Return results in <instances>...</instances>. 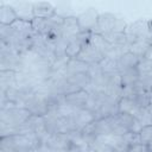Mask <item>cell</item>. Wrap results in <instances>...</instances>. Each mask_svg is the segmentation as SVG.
<instances>
[{"instance_id":"1","label":"cell","mask_w":152,"mask_h":152,"mask_svg":"<svg viewBox=\"0 0 152 152\" xmlns=\"http://www.w3.org/2000/svg\"><path fill=\"white\" fill-rule=\"evenodd\" d=\"M31 112L24 107H10L0 109V126L18 127L31 118Z\"/></svg>"},{"instance_id":"2","label":"cell","mask_w":152,"mask_h":152,"mask_svg":"<svg viewBox=\"0 0 152 152\" xmlns=\"http://www.w3.org/2000/svg\"><path fill=\"white\" fill-rule=\"evenodd\" d=\"M125 33H126L128 44H133L139 40L148 39L152 36L148 30L147 20H137V21L127 25Z\"/></svg>"},{"instance_id":"3","label":"cell","mask_w":152,"mask_h":152,"mask_svg":"<svg viewBox=\"0 0 152 152\" xmlns=\"http://www.w3.org/2000/svg\"><path fill=\"white\" fill-rule=\"evenodd\" d=\"M95 120H96L95 113H93L87 108L76 109L75 113L70 116V122L74 132H81L83 128H86Z\"/></svg>"},{"instance_id":"4","label":"cell","mask_w":152,"mask_h":152,"mask_svg":"<svg viewBox=\"0 0 152 152\" xmlns=\"http://www.w3.org/2000/svg\"><path fill=\"white\" fill-rule=\"evenodd\" d=\"M103 58H104V55L100 52L88 39V42H86L84 45L82 46L76 59L84 62L89 65H93V64H99Z\"/></svg>"},{"instance_id":"5","label":"cell","mask_w":152,"mask_h":152,"mask_svg":"<svg viewBox=\"0 0 152 152\" xmlns=\"http://www.w3.org/2000/svg\"><path fill=\"white\" fill-rule=\"evenodd\" d=\"M81 27L77 20V17L74 15H65L63 19V24L61 26V36L62 39H64L65 42L71 40L72 38H75L76 36H78L81 33Z\"/></svg>"},{"instance_id":"6","label":"cell","mask_w":152,"mask_h":152,"mask_svg":"<svg viewBox=\"0 0 152 152\" xmlns=\"http://www.w3.org/2000/svg\"><path fill=\"white\" fill-rule=\"evenodd\" d=\"M89 36H90V32H81L78 36L69 40L66 44V49H65V56L69 59H76L82 46L84 45L86 42H88Z\"/></svg>"},{"instance_id":"7","label":"cell","mask_w":152,"mask_h":152,"mask_svg":"<svg viewBox=\"0 0 152 152\" xmlns=\"http://www.w3.org/2000/svg\"><path fill=\"white\" fill-rule=\"evenodd\" d=\"M100 13L94 8H88L87 11L82 12L77 15V20L82 32H91L97 24Z\"/></svg>"},{"instance_id":"8","label":"cell","mask_w":152,"mask_h":152,"mask_svg":"<svg viewBox=\"0 0 152 152\" xmlns=\"http://www.w3.org/2000/svg\"><path fill=\"white\" fill-rule=\"evenodd\" d=\"M89 96H90V94L87 89H80L77 91H74V93L65 95L64 102L75 109H81V108H86L87 102L89 100Z\"/></svg>"},{"instance_id":"9","label":"cell","mask_w":152,"mask_h":152,"mask_svg":"<svg viewBox=\"0 0 152 152\" xmlns=\"http://www.w3.org/2000/svg\"><path fill=\"white\" fill-rule=\"evenodd\" d=\"M115 19H116V15H114L112 13H101L99 15L97 24H96V26L94 27V30L91 32L101 34V36L110 33L113 31V26H114Z\"/></svg>"},{"instance_id":"10","label":"cell","mask_w":152,"mask_h":152,"mask_svg":"<svg viewBox=\"0 0 152 152\" xmlns=\"http://www.w3.org/2000/svg\"><path fill=\"white\" fill-rule=\"evenodd\" d=\"M57 14L56 7L50 2H33V17L38 19H50Z\"/></svg>"},{"instance_id":"11","label":"cell","mask_w":152,"mask_h":152,"mask_svg":"<svg viewBox=\"0 0 152 152\" xmlns=\"http://www.w3.org/2000/svg\"><path fill=\"white\" fill-rule=\"evenodd\" d=\"M118 113L129 114L138 119L141 113V109H139L135 106V103L129 96H121L120 100L118 101Z\"/></svg>"},{"instance_id":"12","label":"cell","mask_w":152,"mask_h":152,"mask_svg":"<svg viewBox=\"0 0 152 152\" xmlns=\"http://www.w3.org/2000/svg\"><path fill=\"white\" fill-rule=\"evenodd\" d=\"M14 11L18 14V19H23L26 21H32L34 19L33 17V2H13L11 4Z\"/></svg>"},{"instance_id":"13","label":"cell","mask_w":152,"mask_h":152,"mask_svg":"<svg viewBox=\"0 0 152 152\" xmlns=\"http://www.w3.org/2000/svg\"><path fill=\"white\" fill-rule=\"evenodd\" d=\"M18 20V14L11 4H0V25L10 26Z\"/></svg>"},{"instance_id":"14","label":"cell","mask_w":152,"mask_h":152,"mask_svg":"<svg viewBox=\"0 0 152 152\" xmlns=\"http://www.w3.org/2000/svg\"><path fill=\"white\" fill-rule=\"evenodd\" d=\"M89 42L100 51L104 55V57L110 52V50L113 49V45L101 34H97V33H93L90 32V36H89Z\"/></svg>"},{"instance_id":"15","label":"cell","mask_w":152,"mask_h":152,"mask_svg":"<svg viewBox=\"0 0 152 152\" xmlns=\"http://www.w3.org/2000/svg\"><path fill=\"white\" fill-rule=\"evenodd\" d=\"M15 74H17V71H13V70H1L0 71V93L6 91L11 88H17Z\"/></svg>"},{"instance_id":"16","label":"cell","mask_w":152,"mask_h":152,"mask_svg":"<svg viewBox=\"0 0 152 152\" xmlns=\"http://www.w3.org/2000/svg\"><path fill=\"white\" fill-rule=\"evenodd\" d=\"M142 57H138L137 55L132 53V52H126L124 53L119 59H118V64H119V70H125V69H131V68H137L140 59Z\"/></svg>"},{"instance_id":"17","label":"cell","mask_w":152,"mask_h":152,"mask_svg":"<svg viewBox=\"0 0 152 152\" xmlns=\"http://www.w3.org/2000/svg\"><path fill=\"white\" fill-rule=\"evenodd\" d=\"M89 64L81 62L78 59H69L66 66H65V71L64 75L65 76H71L75 74H82V72H88L89 70Z\"/></svg>"},{"instance_id":"18","label":"cell","mask_w":152,"mask_h":152,"mask_svg":"<svg viewBox=\"0 0 152 152\" xmlns=\"http://www.w3.org/2000/svg\"><path fill=\"white\" fill-rule=\"evenodd\" d=\"M99 66H100L102 74H106V75H114V74H118L120 71L118 61L113 59V58H109V57H104L99 63Z\"/></svg>"},{"instance_id":"19","label":"cell","mask_w":152,"mask_h":152,"mask_svg":"<svg viewBox=\"0 0 152 152\" xmlns=\"http://www.w3.org/2000/svg\"><path fill=\"white\" fill-rule=\"evenodd\" d=\"M150 42L148 39H145V40H139V42H135L133 44H129V52L137 55L138 57H144L145 52L147 51V49L150 48Z\"/></svg>"},{"instance_id":"20","label":"cell","mask_w":152,"mask_h":152,"mask_svg":"<svg viewBox=\"0 0 152 152\" xmlns=\"http://www.w3.org/2000/svg\"><path fill=\"white\" fill-rule=\"evenodd\" d=\"M139 138H140V142L142 145H145V144L152 145V125L142 126L139 132Z\"/></svg>"},{"instance_id":"21","label":"cell","mask_w":152,"mask_h":152,"mask_svg":"<svg viewBox=\"0 0 152 152\" xmlns=\"http://www.w3.org/2000/svg\"><path fill=\"white\" fill-rule=\"evenodd\" d=\"M141 147H142V144H134V145H131L126 152H141Z\"/></svg>"},{"instance_id":"22","label":"cell","mask_w":152,"mask_h":152,"mask_svg":"<svg viewBox=\"0 0 152 152\" xmlns=\"http://www.w3.org/2000/svg\"><path fill=\"white\" fill-rule=\"evenodd\" d=\"M141 152H152V145H148V144L142 145V147H141Z\"/></svg>"},{"instance_id":"23","label":"cell","mask_w":152,"mask_h":152,"mask_svg":"<svg viewBox=\"0 0 152 152\" xmlns=\"http://www.w3.org/2000/svg\"><path fill=\"white\" fill-rule=\"evenodd\" d=\"M148 107L152 109V94H150V106Z\"/></svg>"},{"instance_id":"24","label":"cell","mask_w":152,"mask_h":152,"mask_svg":"<svg viewBox=\"0 0 152 152\" xmlns=\"http://www.w3.org/2000/svg\"><path fill=\"white\" fill-rule=\"evenodd\" d=\"M150 94H152V89H151V91H150Z\"/></svg>"}]
</instances>
